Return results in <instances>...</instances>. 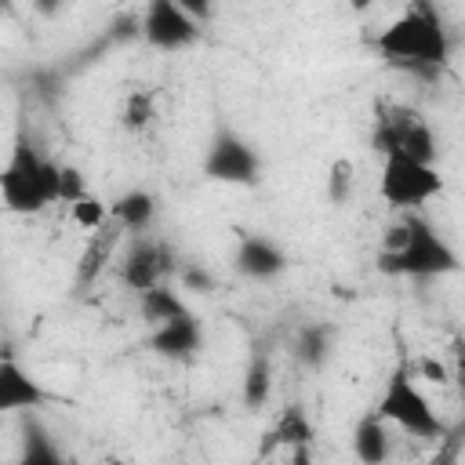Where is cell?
<instances>
[{
    "label": "cell",
    "mask_w": 465,
    "mask_h": 465,
    "mask_svg": "<svg viewBox=\"0 0 465 465\" xmlns=\"http://www.w3.org/2000/svg\"><path fill=\"white\" fill-rule=\"evenodd\" d=\"M352 193V163L349 160H334L331 163V178H327V196L331 203H345Z\"/></svg>",
    "instance_id": "cell-22"
},
{
    "label": "cell",
    "mask_w": 465,
    "mask_h": 465,
    "mask_svg": "<svg viewBox=\"0 0 465 465\" xmlns=\"http://www.w3.org/2000/svg\"><path fill=\"white\" fill-rule=\"evenodd\" d=\"M156 105H153V91H131L127 102H124V127L131 131H142L149 120H153Z\"/></svg>",
    "instance_id": "cell-21"
},
{
    "label": "cell",
    "mask_w": 465,
    "mask_h": 465,
    "mask_svg": "<svg viewBox=\"0 0 465 465\" xmlns=\"http://www.w3.org/2000/svg\"><path fill=\"white\" fill-rule=\"evenodd\" d=\"M374 47L392 65H403V69H414V73H436L450 58V36H447V29H443V22H440V15L429 0L396 15L374 36Z\"/></svg>",
    "instance_id": "cell-1"
},
{
    "label": "cell",
    "mask_w": 465,
    "mask_h": 465,
    "mask_svg": "<svg viewBox=\"0 0 465 465\" xmlns=\"http://www.w3.org/2000/svg\"><path fill=\"white\" fill-rule=\"evenodd\" d=\"M203 178L222 185H254L262 178V156L232 127H218L203 153Z\"/></svg>",
    "instance_id": "cell-6"
},
{
    "label": "cell",
    "mask_w": 465,
    "mask_h": 465,
    "mask_svg": "<svg viewBox=\"0 0 465 465\" xmlns=\"http://www.w3.org/2000/svg\"><path fill=\"white\" fill-rule=\"evenodd\" d=\"M84 193H87L84 174H80L76 167L62 163V171H58V203H73V200H80Z\"/></svg>",
    "instance_id": "cell-23"
},
{
    "label": "cell",
    "mask_w": 465,
    "mask_h": 465,
    "mask_svg": "<svg viewBox=\"0 0 465 465\" xmlns=\"http://www.w3.org/2000/svg\"><path fill=\"white\" fill-rule=\"evenodd\" d=\"M334 334H338L334 323H305V327H298V334H294V356H298V363H305L312 371L327 367V360L334 352Z\"/></svg>",
    "instance_id": "cell-15"
},
{
    "label": "cell",
    "mask_w": 465,
    "mask_h": 465,
    "mask_svg": "<svg viewBox=\"0 0 465 465\" xmlns=\"http://www.w3.org/2000/svg\"><path fill=\"white\" fill-rule=\"evenodd\" d=\"M214 4H218V0H214Z\"/></svg>",
    "instance_id": "cell-29"
},
{
    "label": "cell",
    "mask_w": 465,
    "mask_h": 465,
    "mask_svg": "<svg viewBox=\"0 0 465 465\" xmlns=\"http://www.w3.org/2000/svg\"><path fill=\"white\" fill-rule=\"evenodd\" d=\"M167 269H171V254H167V247H163L160 240L142 236V240H134L131 251L124 254L120 280H124L131 291H145V287L160 283Z\"/></svg>",
    "instance_id": "cell-10"
},
{
    "label": "cell",
    "mask_w": 465,
    "mask_h": 465,
    "mask_svg": "<svg viewBox=\"0 0 465 465\" xmlns=\"http://www.w3.org/2000/svg\"><path fill=\"white\" fill-rule=\"evenodd\" d=\"M138 36L156 51H182L200 40V22H193L174 0H145Z\"/></svg>",
    "instance_id": "cell-7"
},
{
    "label": "cell",
    "mask_w": 465,
    "mask_h": 465,
    "mask_svg": "<svg viewBox=\"0 0 465 465\" xmlns=\"http://www.w3.org/2000/svg\"><path fill=\"white\" fill-rule=\"evenodd\" d=\"M269 392H272V371H269L265 356H254L247 363V374H243V403H247V411L265 407Z\"/></svg>",
    "instance_id": "cell-18"
},
{
    "label": "cell",
    "mask_w": 465,
    "mask_h": 465,
    "mask_svg": "<svg viewBox=\"0 0 465 465\" xmlns=\"http://www.w3.org/2000/svg\"><path fill=\"white\" fill-rule=\"evenodd\" d=\"M58 171L47 153H40L22 131L11 142V156L0 171V203L11 214H40L51 203H58Z\"/></svg>",
    "instance_id": "cell-2"
},
{
    "label": "cell",
    "mask_w": 465,
    "mask_h": 465,
    "mask_svg": "<svg viewBox=\"0 0 465 465\" xmlns=\"http://www.w3.org/2000/svg\"><path fill=\"white\" fill-rule=\"evenodd\" d=\"M378 269L389 276H443L458 272V251L432 229V222L407 214L385 240L378 254Z\"/></svg>",
    "instance_id": "cell-3"
},
{
    "label": "cell",
    "mask_w": 465,
    "mask_h": 465,
    "mask_svg": "<svg viewBox=\"0 0 465 465\" xmlns=\"http://www.w3.org/2000/svg\"><path fill=\"white\" fill-rule=\"evenodd\" d=\"M312 436H316V429H312V421H309V414L298 407V403H291L283 414H280V421L272 425V432H269V443L262 447L265 454L272 450V447H309L312 443Z\"/></svg>",
    "instance_id": "cell-16"
},
{
    "label": "cell",
    "mask_w": 465,
    "mask_h": 465,
    "mask_svg": "<svg viewBox=\"0 0 465 465\" xmlns=\"http://www.w3.org/2000/svg\"><path fill=\"white\" fill-rule=\"evenodd\" d=\"M345 4H349V7H352V11H367V7H371V4H374V0H345Z\"/></svg>",
    "instance_id": "cell-28"
},
{
    "label": "cell",
    "mask_w": 465,
    "mask_h": 465,
    "mask_svg": "<svg viewBox=\"0 0 465 465\" xmlns=\"http://www.w3.org/2000/svg\"><path fill=\"white\" fill-rule=\"evenodd\" d=\"M352 450L363 465H381L392 450V436H389V421L378 411H367L356 429H352Z\"/></svg>",
    "instance_id": "cell-13"
},
{
    "label": "cell",
    "mask_w": 465,
    "mask_h": 465,
    "mask_svg": "<svg viewBox=\"0 0 465 465\" xmlns=\"http://www.w3.org/2000/svg\"><path fill=\"white\" fill-rule=\"evenodd\" d=\"M374 411H378L385 421L400 425L403 432H411V436H418V440H440V436L447 432L443 418L436 414V407L429 403V396L418 389L411 363H396V367H392V374H389L385 385H381V396H378Z\"/></svg>",
    "instance_id": "cell-4"
},
{
    "label": "cell",
    "mask_w": 465,
    "mask_h": 465,
    "mask_svg": "<svg viewBox=\"0 0 465 465\" xmlns=\"http://www.w3.org/2000/svg\"><path fill=\"white\" fill-rule=\"evenodd\" d=\"M47 400H51V392L15 356H0V414L36 411Z\"/></svg>",
    "instance_id": "cell-9"
},
{
    "label": "cell",
    "mask_w": 465,
    "mask_h": 465,
    "mask_svg": "<svg viewBox=\"0 0 465 465\" xmlns=\"http://www.w3.org/2000/svg\"><path fill=\"white\" fill-rule=\"evenodd\" d=\"M62 4H65V0H33L36 15H44V18H54V15L62 11Z\"/></svg>",
    "instance_id": "cell-27"
},
{
    "label": "cell",
    "mask_w": 465,
    "mask_h": 465,
    "mask_svg": "<svg viewBox=\"0 0 465 465\" xmlns=\"http://www.w3.org/2000/svg\"><path fill=\"white\" fill-rule=\"evenodd\" d=\"M287 265H291V262H287V251H283L276 240L254 236V232L240 236L236 269H240L247 280H272V276H280Z\"/></svg>",
    "instance_id": "cell-11"
},
{
    "label": "cell",
    "mask_w": 465,
    "mask_h": 465,
    "mask_svg": "<svg viewBox=\"0 0 465 465\" xmlns=\"http://www.w3.org/2000/svg\"><path fill=\"white\" fill-rule=\"evenodd\" d=\"M193 22H211V15H214V0H174Z\"/></svg>",
    "instance_id": "cell-24"
},
{
    "label": "cell",
    "mask_w": 465,
    "mask_h": 465,
    "mask_svg": "<svg viewBox=\"0 0 465 465\" xmlns=\"http://www.w3.org/2000/svg\"><path fill=\"white\" fill-rule=\"evenodd\" d=\"M109 214H113V222L124 225L127 232H145V229L153 225V218H156V196H153L149 189H127L124 196L113 200Z\"/></svg>",
    "instance_id": "cell-14"
},
{
    "label": "cell",
    "mask_w": 465,
    "mask_h": 465,
    "mask_svg": "<svg viewBox=\"0 0 465 465\" xmlns=\"http://www.w3.org/2000/svg\"><path fill=\"white\" fill-rule=\"evenodd\" d=\"M182 283H185L189 291H203V294L214 291V276L203 272V269H185V272H182Z\"/></svg>",
    "instance_id": "cell-25"
},
{
    "label": "cell",
    "mask_w": 465,
    "mask_h": 465,
    "mask_svg": "<svg viewBox=\"0 0 465 465\" xmlns=\"http://www.w3.org/2000/svg\"><path fill=\"white\" fill-rule=\"evenodd\" d=\"M200 341H203V327L193 316V309L174 316V320H167V323H160L149 334V349L156 356H167V360H189L200 349Z\"/></svg>",
    "instance_id": "cell-12"
},
{
    "label": "cell",
    "mask_w": 465,
    "mask_h": 465,
    "mask_svg": "<svg viewBox=\"0 0 465 465\" xmlns=\"http://www.w3.org/2000/svg\"><path fill=\"white\" fill-rule=\"evenodd\" d=\"M418 367H421V374H425L429 381H447V371H443V363H436V360H421Z\"/></svg>",
    "instance_id": "cell-26"
},
{
    "label": "cell",
    "mask_w": 465,
    "mask_h": 465,
    "mask_svg": "<svg viewBox=\"0 0 465 465\" xmlns=\"http://www.w3.org/2000/svg\"><path fill=\"white\" fill-rule=\"evenodd\" d=\"M62 454L58 447L47 440V432L36 425V421H25V447H22V461L29 465H54Z\"/></svg>",
    "instance_id": "cell-19"
},
{
    "label": "cell",
    "mask_w": 465,
    "mask_h": 465,
    "mask_svg": "<svg viewBox=\"0 0 465 465\" xmlns=\"http://www.w3.org/2000/svg\"><path fill=\"white\" fill-rule=\"evenodd\" d=\"M69 211H73V222L80 225V229H102L105 225V218H109V207L98 200V196H91V193H84L80 200H73L69 203Z\"/></svg>",
    "instance_id": "cell-20"
},
{
    "label": "cell",
    "mask_w": 465,
    "mask_h": 465,
    "mask_svg": "<svg viewBox=\"0 0 465 465\" xmlns=\"http://www.w3.org/2000/svg\"><path fill=\"white\" fill-rule=\"evenodd\" d=\"M374 145H381V153L385 149H403V153H411V156H418V160H436V138H432V131H429V124L418 116V113H392V116H385L381 120V127H378V134H374Z\"/></svg>",
    "instance_id": "cell-8"
},
{
    "label": "cell",
    "mask_w": 465,
    "mask_h": 465,
    "mask_svg": "<svg viewBox=\"0 0 465 465\" xmlns=\"http://www.w3.org/2000/svg\"><path fill=\"white\" fill-rule=\"evenodd\" d=\"M378 193L389 207L396 211H414L425 200L443 193V174L436 171V163L418 160L403 149H385V163H381V182Z\"/></svg>",
    "instance_id": "cell-5"
},
{
    "label": "cell",
    "mask_w": 465,
    "mask_h": 465,
    "mask_svg": "<svg viewBox=\"0 0 465 465\" xmlns=\"http://www.w3.org/2000/svg\"><path fill=\"white\" fill-rule=\"evenodd\" d=\"M138 309H142V316L153 320V323H167V320L189 312V305H185L171 287H163V283H153V287L138 291Z\"/></svg>",
    "instance_id": "cell-17"
}]
</instances>
